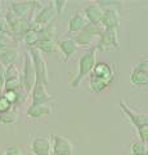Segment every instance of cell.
Instances as JSON below:
<instances>
[{
    "label": "cell",
    "instance_id": "obj_1",
    "mask_svg": "<svg viewBox=\"0 0 148 155\" xmlns=\"http://www.w3.org/2000/svg\"><path fill=\"white\" fill-rule=\"evenodd\" d=\"M97 53H98V51L94 45V47H90L89 49L80 57L79 72H77V75H76L75 79L72 80V83H71L74 88H77V87L83 83V80L85 79V78L92 74L94 66H95V64H97Z\"/></svg>",
    "mask_w": 148,
    "mask_h": 155
},
{
    "label": "cell",
    "instance_id": "obj_2",
    "mask_svg": "<svg viewBox=\"0 0 148 155\" xmlns=\"http://www.w3.org/2000/svg\"><path fill=\"white\" fill-rule=\"evenodd\" d=\"M95 48L99 52H113L120 49L117 28H104V31L95 44Z\"/></svg>",
    "mask_w": 148,
    "mask_h": 155
},
{
    "label": "cell",
    "instance_id": "obj_3",
    "mask_svg": "<svg viewBox=\"0 0 148 155\" xmlns=\"http://www.w3.org/2000/svg\"><path fill=\"white\" fill-rule=\"evenodd\" d=\"M28 54L31 57L32 65L35 69V75H36V81H40L44 85L48 84V67H46V62L41 56V52L37 51L35 47L28 48Z\"/></svg>",
    "mask_w": 148,
    "mask_h": 155
},
{
    "label": "cell",
    "instance_id": "obj_4",
    "mask_svg": "<svg viewBox=\"0 0 148 155\" xmlns=\"http://www.w3.org/2000/svg\"><path fill=\"white\" fill-rule=\"evenodd\" d=\"M21 83H22V87H23V88H25L27 92H30L32 88H34V85H35V83H36L35 69H34V65H32V61H31L30 54H26V57H25Z\"/></svg>",
    "mask_w": 148,
    "mask_h": 155
},
{
    "label": "cell",
    "instance_id": "obj_5",
    "mask_svg": "<svg viewBox=\"0 0 148 155\" xmlns=\"http://www.w3.org/2000/svg\"><path fill=\"white\" fill-rule=\"evenodd\" d=\"M52 153L54 155H72L74 145L63 136H52Z\"/></svg>",
    "mask_w": 148,
    "mask_h": 155
},
{
    "label": "cell",
    "instance_id": "obj_6",
    "mask_svg": "<svg viewBox=\"0 0 148 155\" xmlns=\"http://www.w3.org/2000/svg\"><path fill=\"white\" fill-rule=\"evenodd\" d=\"M92 75L104 80L108 84H111L115 79V76H116V69L113 67L112 64H108V62H97L92 71Z\"/></svg>",
    "mask_w": 148,
    "mask_h": 155
},
{
    "label": "cell",
    "instance_id": "obj_7",
    "mask_svg": "<svg viewBox=\"0 0 148 155\" xmlns=\"http://www.w3.org/2000/svg\"><path fill=\"white\" fill-rule=\"evenodd\" d=\"M120 107L121 110L125 113V115L128 116L129 119H130V122L134 124V127L137 129H139L142 127H144V125H148V114H140V113H135V111H133L131 109H129V106L121 101L120 104Z\"/></svg>",
    "mask_w": 148,
    "mask_h": 155
},
{
    "label": "cell",
    "instance_id": "obj_8",
    "mask_svg": "<svg viewBox=\"0 0 148 155\" xmlns=\"http://www.w3.org/2000/svg\"><path fill=\"white\" fill-rule=\"evenodd\" d=\"M31 151L34 155H50L52 143L50 138L44 136H36L31 142Z\"/></svg>",
    "mask_w": 148,
    "mask_h": 155
},
{
    "label": "cell",
    "instance_id": "obj_9",
    "mask_svg": "<svg viewBox=\"0 0 148 155\" xmlns=\"http://www.w3.org/2000/svg\"><path fill=\"white\" fill-rule=\"evenodd\" d=\"M31 98H32V105H40V104H49V101L53 100V96L49 94L45 89V85L36 81L34 88L31 89Z\"/></svg>",
    "mask_w": 148,
    "mask_h": 155
},
{
    "label": "cell",
    "instance_id": "obj_10",
    "mask_svg": "<svg viewBox=\"0 0 148 155\" xmlns=\"http://www.w3.org/2000/svg\"><path fill=\"white\" fill-rule=\"evenodd\" d=\"M101 23L104 28H117L120 26V13L116 9H104Z\"/></svg>",
    "mask_w": 148,
    "mask_h": 155
},
{
    "label": "cell",
    "instance_id": "obj_11",
    "mask_svg": "<svg viewBox=\"0 0 148 155\" xmlns=\"http://www.w3.org/2000/svg\"><path fill=\"white\" fill-rule=\"evenodd\" d=\"M53 107L49 104H40V105H31L27 110V115L31 119H41L44 116L52 114Z\"/></svg>",
    "mask_w": 148,
    "mask_h": 155
},
{
    "label": "cell",
    "instance_id": "obj_12",
    "mask_svg": "<svg viewBox=\"0 0 148 155\" xmlns=\"http://www.w3.org/2000/svg\"><path fill=\"white\" fill-rule=\"evenodd\" d=\"M88 25L87 18L84 17L83 13L76 12L68 21V32L70 34H79L85 28V26Z\"/></svg>",
    "mask_w": 148,
    "mask_h": 155
},
{
    "label": "cell",
    "instance_id": "obj_13",
    "mask_svg": "<svg viewBox=\"0 0 148 155\" xmlns=\"http://www.w3.org/2000/svg\"><path fill=\"white\" fill-rule=\"evenodd\" d=\"M104 9H102L99 5L94 4V5H89L84 9V17L87 18L89 23H101L103 18Z\"/></svg>",
    "mask_w": 148,
    "mask_h": 155
},
{
    "label": "cell",
    "instance_id": "obj_14",
    "mask_svg": "<svg viewBox=\"0 0 148 155\" xmlns=\"http://www.w3.org/2000/svg\"><path fill=\"white\" fill-rule=\"evenodd\" d=\"M58 48L59 51L62 52V54L65 56L66 60H70L71 57H72L76 52H77L79 47L77 44L75 43V40L72 38H68V39H63V40H59L58 43Z\"/></svg>",
    "mask_w": 148,
    "mask_h": 155
},
{
    "label": "cell",
    "instance_id": "obj_15",
    "mask_svg": "<svg viewBox=\"0 0 148 155\" xmlns=\"http://www.w3.org/2000/svg\"><path fill=\"white\" fill-rule=\"evenodd\" d=\"M55 16H57V13H55L54 7L53 5H46L44 8H41L39 11V13L36 14L35 21L43 23L44 26H48V25H50V23L53 22V19L55 18Z\"/></svg>",
    "mask_w": 148,
    "mask_h": 155
},
{
    "label": "cell",
    "instance_id": "obj_16",
    "mask_svg": "<svg viewBox=\"0 0 148 155\" xmlns=\"http://www.w3.org/2000/svg\"><path fill=\"white\" fill-rule=\"evenodd\" d=\"M14 16L18 18H26L28 14H31V3L25 2V3H13L11 9H9Z\"/></svg>",
    "mask_w": 148,
    "mask_h": 155
},
{
    "label": "cell",
    "instance_id": "obj_17",
    "mask_svg": "<svg viewBox=\"0 0 148 155\" xmlns=\"http://www.w3.org/2000/svg\"><path fill=\"white\" fill-rule=\"evenodd\" d=\"M30 25H31V21H28L27 18H18L16 21V23L11 27L12 28V35L23 38L25 34L30 30Z\"/></svg>",
    "mask_w": 148,
    "mask_h": 155
},
{
    "label": "cell",
    "instance_id": "obj_18",
    "mask_svg": "<svg viewBox=\"0 0 148 155\" xmlns=\"http://www.w3.org/2000/svg\"><path fill=\"white\" fill-rule=\"evenodd\" d=\"M72 39L75 40L76 44H77V47L79 45H81V47H94L95 40H98L99 38H95V36L90 35V34H88V32L81 31L79 34H76Z\"/></svg>",
    "mask_w": 148,
    "mask_h": 155
},
{
    "label": "cell",
    "instance_id": "obj_19",
    "mask_svg": "<svg viewBox=\"0 0 148 155\" xmlns=\"http://www.w3.org/2000/svg\"><path fill=\"white\" fill-rule=\"evenodd\" d=\"M35 48L37 51L44 52V53H53L58 51V44L53 39H39Z\"/></svg>",
    "mask_w": 148,
    "mask_h": 155
},
{
    "label": "cell",
    "instance_id": "obj_20",
    "mask_svg": "<svg viewBox=\"0 0 148 155\" xmlns=\"http://www.w3.org/2000/svg\"><path fill=\"white\" fill-rule=\"evenodd\" d=\"M130 81H131V84L135 85V87L148 85V74L134 67L131 71V75H130Z\"/></svg>",
    "mask_w": 148,
    "mask_h": 155
},
{
    "label": "cell",
    "instance_id": "obj_21",
    "mask_svg": "<svg viewBox=\"0 0 148 155\" xmlns=\"http://www.w3.org/2000/svg\"><path fill=\"white\" fill-rule=\"evenodd\" d=\"M18 60V51L14 48H8V49L0 56V65L9 66L14 65V62Z\"/></svg>",
    "mask_w": 148,
    "mask_h": 155
},
{
    "label": "cell",
    "instance_id": "obj_22",
    "mask_svg": "<svg viewBox=\"0 0 148 155\" xmlns=\"http://www.w3.org/2000/svg\"><path fill=\"white\" fill-rule=\"evenodd\" d=\"M108 83H106L104 80L99 79V78L94 76L90 74V79H89V87L90 89H92V92H94V93H102V92H104L107 88H108Z\"/></svg>",
    "mask_w": 148,
    "mask_h": 155
},
{
    "label": "cell",
    "instance_id": "obj_23",
    "mask_svg": "<svg viewBox=\"0 0 148 155\" xmlns=\"http://www.w3.org/2000/svg\"><path fill=\"white\" fill-rule=\"evenodd\" d=\"M18 120V115L16 111L9 110L5 113H0V123L2 124H14Z\"/></svg>",
    "mask_w": 148,
    "mask_h": 155
},
{
    "label": "cell",
    "instance_id": "obj_24",
    "mask_svg": "<svg viewBox=\"0 0 148 155\" xmlns=\"http://www.w3.org/2000/svg\"><path fill=\"white\" fill-rule=\"evenodd\" d=\"M97 5H99L102 9H116V11H118V9L122 8V2H112V0H98Z\"/></svg>",
    "mask_w": 148,
    "mask_h": 155
},
{
    "label": "cell",
    "instance_id": "obj_25",
    "mask_svg": "<svg viewBox=\"0 0 148 155\" xmlns=\"http://www.w3.org/2000/svg\"><path fill=\"white\" fill-rule=\"evenodd\" d=\"M148 150L147 143L142 142V141H135L130 145V153L133 155H144Z\"/></svg>",
    "mask_w": 148,
    "mask_h": 155
},
{
    "label": "cell",
    "instance_id": "obj_26",
    "mask_svg": "<svg viewBox=\"0 0 148 155\" xmlns=\"http://www.w3.org/2000/svg\"><path fill=\"white\" fill-rule=\"evenodd\" d=\"M23 39H25V43H26V44L30 47V48H32V47H35V45H36V43H37V41H39L40 36H39V34H37V32L28 30V31L25 34Z\"/></svg>",
    "mask_w": 148,
    "mask_h": 155
},
{
    "label": "cell",
    "instance_id": "obj_27",
    "mask_svg": "<svg viewBox=\"0 0 148 155\" xmlns=\"http://www.w3.org/2000/svg\"><path fill=\"white\" fill-rule=\"evenodd\" d=\"M20 87H22L21 78H16V79H8L4 81V91H17Z\"/></svg>",
    "mask_w": 148,
    "mask_h": 155
},
{
    "label": "cell",
    "instance_id": "obj_28",
    "mask_svg": "<svg viewBox=\"0 0 148 155\" xmlns=\"http://www.w3.org/2000/svg\"><path fill=\"white\" fill-rule=\"evenodd\" d=\"M20 78V71L16 67V65H9L5 67V80L8 79H16Z\"/></svg>",
    "mask_w": 148,
    "mask_h": 155
},
{
    "label": "cell",
    "instance_id": "obj_29",
    "mask_svg": "<svg viewBox=\"0 0 148 155\" xmlns=\"http://www.w3.org/2000/svg\"><path fill=\"white\" fill-rule=\"evenodd\" d=\"M52 4H53V7L55 9L57 16H61V14L65 12V9H66V7H67L68 2H67V0H54Z\"/></svg>",
    "mask_w": 148,
    "mask_h": 155
},
{
    "label": "cell",
    "instance_id": "obj_30",
    "mask_svg": "<svg viewBox=\"0 0 148 155\" xmlns=\"http://www.w3.org/2000/svg\"><path fill=\"white\" fill-rule=\"evenodd\" d=\"M3 96L5 97V100L11 105L18 104V94H17L16 91H4V94Z\"/></svg>",
    "mask_w": 148,
    "mask_h": 155
},
{
    "label": "cell",
    "instance_id": "obj_31",
    "mask_svg": "<svg viewBox=\"0 0 148 155\" xmlns=\"http://www.w3.org/2000/svg\"><path fill=\"white\" fill-rule=\"evenodd\" d=\"M0 32H2V35L12 36V28L5 21V18H0Z\"/></svg>",
    "mask_w": 148,
    "mask_h": 155
},
{
    "label": "cell",
    "instance_id": "obj_32",
    "mask_svg": "<svg viewBox=\"0 0 148 155\" xmlns=\"http://www.w3.org/2000/svg\"><path fill=\"white\" fill-rule=\"evenodd\" d=\"M9 45H11V36L0 35V56L8 49Z\"/></svg>",
    "mask_w": 148,
    "mask_h": 155
},
{
    "label": "cell",
    "instance_id": "obj_33",
    "mask_svg": "<svg viewBox=\"0 0 148 155\" xmlns=\"http://www.w3.org/2000/svg\"><path fill=\"white\" fill-rule=\"evenodd\" d=\"M138 134H139L140 141L147 143L148 142V125H144V127H142V128L138 129Z\"/></svg>",
    "mask_w": 148,
    "mask_h": 155
},
{
    "label": "cell",
    "instance_id": "obj_34",
    "mask_svg": "<svg viewBox=\"0 0 148 155\" xmlns=\"http://www.w3.org/2000/svg\"><path fill=\"white\" fill-rule=\"evenodd\" d=\"M12 110V105L5 100V97H0V113H5V111Z\"/></svg>",
    "mask_w": 148,
    "mask_h": 155
},
{
    "label": "cell",
    "instance_id": "obj_35",
    "mask_svg": "<svg viewBox=\"0 0 148 155\" xmlns=\"http://www.w3.org/2000/svg\"><path fill=\"white\" fill-rule=\"evenodd\" d=\"M135 69L140 70L143 72H147L148 74V60H143L140 62H138V64L135 65Z\"/></svg>",
    "mask_w": 148,
    "mask_h": 155
},
{
    "label": "cell",
    "instance_id": "obj_36",
    "mask_svg": "<svg viewBox=\"0 0 148 155\" xmlns=\"http://www.w3.org/2000/svg\"><path fill=\"white\" fill-rule=\"evenodd\" d=\"M4 155H22V153H21L20 147H17V146H11V147H8V149L5 150Z\"/></svg>",
    "mask_w": 148,
    "mask_h": 155
},
{
    "label": "cell",
    "instance_id": "obj_37",
    "mask_svg": "<svg viewBox=\"0 0 148 155\" xmlns=\"http://www.w3.org/2000/svg\"><path fill=\"white\" fill-rule=\"evenodd\" d=\"M5 81V66L0 65V83L4 84Z\"/></svg>",
    "mask_w": 148,
    "mask_h": 155
},
{
    "label": "cell",
    "instance_id": "obj_38",
    "mask_svg": "<svg viewBox=\"0 0 148 155\" xmlns=\"http://www.w3.org/2000/svg\"><path fill=\"white\" fill-rule=\"evenodd\" d=\"M4 94V84L0 83V97H2Z\"/></svg>",
    "mask_w": 148,
    "mask_h": 155
},
{
    "label": "cell",
    "instance_id": "obj_39",
    "mask_svg": "<svg viewBox=\"0 0 148 155\" xmlns=\"http://www.w3.org/2000/svg\"><path fill=\"white\" fill-rule=\"evenodd\" d=\"M144 155H148V150H147V153H146V154H144Z\"/></svg>",
    "mask_w": 148,
    "mask_h": 155
},
{
    "label": "cell",
    "instance_id": "obj_40",
    "mask_svg": "<svg viewBox=\"0 0 148 155\" xmlns=\"http://www.w3.org/2000/svg\"><path fill=\"white\" fill-rule=\"evenodd\" d=\"M0 155H3V154H2V153H0Z\"/></svg>",
    "mask_w": 148,
    "mask_h": 155
},
{
    "label": "cell",
    "instance_id": "obj_41",
    "mask_svg": "<svg viewBox=\"0 0 148 155\" xmlns=\"http://www.w3.org/2000/svg\"><path fill=\"white\" fill-rule=\"evenodd\" d=\"M0 4H2V3H0Z\"/></svg>",
    "mask_w": 148,
    "mask_h": 155
}]
</instances>
